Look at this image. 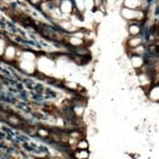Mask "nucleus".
Here are the masks:
<instances>
[{"label":"nucleus","mask_w":159,"mask_h":159,"mask_svg":"<svg viewBox=\"0 0 159 159\" xmlns=\"http://www.w3.org/2000/svg\"><path fill=\"white\" fill-rule=\"evenodd\" d=\"M3 52V42L2 41H0V54Z\"/></svg>","instance_id":"nucleus-1"}]
</instances>
